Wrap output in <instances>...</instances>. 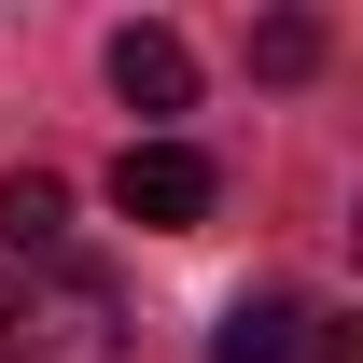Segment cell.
<instances>
[{
	"instance_id": "52a82bcc",
	"label": "cell",
	"mask_w": 363,
	"mask_h": 363,
	"mask_svg": "<svg viewBox=\"0 0 363 363\" xmlns=\"http://www.w3.org/2000/svg\"><path fill=\"white\" fill-rule=\"evenodd\" d=\"M308 363H363V321H308Z\"/></svg>"
},
{
	"instance_id": "6da1fadb",
	"label": "cell",
	"mask_w": 363,
	"mask_h": 363,
	"mask_svg": "<svg viewBox=\"0 0 363 363\" xmlns=\"http://www.w3.org/2000/svg\"><path fill=\"white\" fill-rule=\"evenodd\" d=\"M0 363H126L112 279L70 252H0Z\"/></svg>"
},
{
	"instance_id": "3957f363",
	"label": "cell",
	"mask_w": 363,
	"mask_h": 363,
	"mask_svg": "<svg viewBox=\"0 0 363 363\" xmlns=\"http://www.w3.org/2000/svg\"><path fill=\"white\" fill-rule=\"evenodd\" d=\"M112 98H126V112H196V56H182V28H112Z\"/></svg>"
},
{
	"instance_id": "7a4b0ae2",
	"label": "cell",
	"mask_w": 363,
	"mask_h": 363,
	"mask_svg": "<svg viewBox=\"0 0 363 363\" xmlns=\"http://www.w3.org/2000/svg\"><path fill=\"white\" fill-rule=\"evenodd\" d=\"M210 196H224V182H210V154H196V140H126V154H112V210H126V224H154V238L210 224Z\"/></svg>"
},
{
	"instance_id": "277c9868",
	"label": "cell",
	"mask_w": 363,
	"mask_h": 363,
	"mask_svg": "<svg viewBox=\"0 0 363 363\" xmlns=\"http://www.w3.org/2000/svg\"><path fill=\"white\" fill-rule=\"evenodd\" d=\"M210 363H308V308L294 294H238L224 335H210Z\"/></svg>"
},
{
	"instance_id": "5b68a950",
	"label": "cell",
	"mask_w": 363,
	"mask_h": 363,
	"mask_svg": "<svg viewBox=\"0 0 363 363\" xmlns=\"http://www.w3.org/2000/svg\"><path fill=\"white\" fill-rule=\"evenodd\" d=\"M0 252H70V182H56V168H14V182H0Z\"/></svg>"
},
{
	"instance_id": "8992f818",
	"label": "cell",
	"mask_w": 363,
	"mask_h": 363,
	"mask_svg": "<svg viewBox=\"0 0 363 363\" xmlns=\"http://www.w3.org/2000/svg\"><path fill=\"white\" fill-rule=\"evenodd\" d=\"M252 70H266V84H308V70H321V28H308V14H266V28H252Z\"/></svg>"
}]
</instances>
